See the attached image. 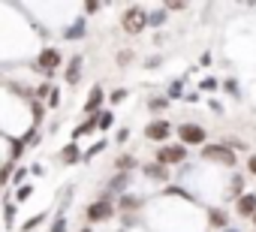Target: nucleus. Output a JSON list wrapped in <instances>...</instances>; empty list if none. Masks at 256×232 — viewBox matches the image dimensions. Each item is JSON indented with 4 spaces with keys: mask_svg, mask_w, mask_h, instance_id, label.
Listing matches in <instances>:
<instances>
[{
    "mask_svg": "<svg viewBox=\"0 0 256 232\" xmlns=\"http://www.w3.org/2000/svg\"><path fill=\"white\" fill-rule=\"evenodd\" d=\"M181 96V82H175L172 88H169V100H178Z\"/></svg>",
    "mask_w": 256,
    "mask_h": 232,
    "instance_id": "aec40b11",
    "label": "nucleus"
},
{
    "mask_svg": "<svg viewBox=\"0 0 256 232\" xmlns=\"http://www.w3.org/2000/svg\"><path fill=\"white\" fill-rule=\"evenodd\" d=\"M100 102H102V90H100V88H94V90H90V96H88V102H84V112H94Z\"/></svg>",
    "mask_w": 256,
    "mask_h": 232,
    "instance_id": "f8f14e48",
    "label": "nucleus"
},
{
    "mask_svg": "<svg viewBox=\"0 0 256 232\" xmlns=\"http://www.w3.org/2000/svg\"><path fill=\"white\" fill-rule=\"evenodd\" d=\"M52 232H66V220H64V214H58V217H54V226H52Z\"/></svg>",
    "mask_w": 256,
    "mask_h": 232,
    "instance_id": "a211bd4d",
    "label": "nucleus"
},
{
    "mask_svg": "<svg viewBox=\"0 0 256 232\" xmlns=\"http://www.w3.org/2000/svg\"><path fill=\"white\" fill-rule=\"evenodd\" d=\"M102 148H106V142H100V145H94V148H90V151H88V160H90V157H96V154H100V151H102Z\"/></svg>",
    "mask_w": 256,
    "mask_h": 232,
    "instance_id": "4be33fe9",
    "label": "nucleus"
},
{
    "mask_svg": "<svg viewBox=\"0 0 256 232\" xmlns=\"http://www.w3.org/2000/svg\"><path fill=\"white\" fill-rule=\"evenodd\" d=\"M108 217H112V199L108 196H102L100 202H94L88 208V220L90 223H100V220H108Z\"/></svg>",
    "mask_w": 256,
    "mask_h": 232,
    "instance_id": "39448f33",
    "label": "nucleus"
},
{
    "mask_svg": "<svg viewBox=\"0 0 256 232\" xmlns=\"http://www.w3.org/2000/svg\"><path fill=\"white\" fill-rule=\"evenodd\" d=\"M253 223H256V214H253Z\"/></svg>",
    "mask_w": 256,
    "mask_h": 232,
    "instance_id": "bb28decb",
    "label": "nucleus"
},
{
    "mask_svg": "<svg viewBox=\"0 0 256 232\" xmlns=\"http://www.w3.org/2000/svg\"><path fill=\"white\" fill-rule=\"evenodd\" d=\"M78 66H82V58H72V60H70V70H66V82H70V84H76V82L82 78Z\"/></svg>",
    "mask_w": 256,
    "mask_h": 232,
    "instance_id": "9b49d317",
    "label": "nucleus"
},
{
    "mask_svg": "<svg viewBox=\"0 0 256 232\" xmlns=\"http://www.w3.org/2000/svg\"><path fill=\"white\" fill-rule=\"evenodd\" d=\"M94 118H96V127H100V130H106V127H112L114 114H112V112H100V114H94Z\"/></svg>",
    "mask_w": 256,
    "mask_h": 232,
    "instance_id": "ddd939ff",
    "label": "nucleus"
},
{
    "mask_svg": "<svg viewBox=\"0 0 256 232\" xmlns=\"http://www.w3.org/2000/svg\"><path fill=\"white\" fill-rule=\"evenodd\" d=\"M130 58H133V52H120V54H118V64H120V66L130 64Z\"/></svg>",
    "mask_w": 256,
    "mask_h": 232,
    "instance_id": "412c9836",
    "label": "nucleus"
},
{
    "mask_svg": "<svg viewBox=\"0 0 256 232\" xmlns=\"http://www.w3.org/2000/svg\"><path fill=\"white\" fill-rule=\"evenodd\" d=\"M124 100H126V90H124V88L112 90V102H124Z\"/></svg>",
    "mask_w": 256,
    "mask_h": 232,
    "instance_id": "6ab92c4d",
    "label": "nucleus"
},
{
    "mask_svg": "<svg viewBox=\"0 0 256 232\" xmlns=\"http://www.w3.org/2000/svg\"><path fill=\"white\" fill-rule=\"evenodd\" d=\"M145 136H148L151 142H163V139L172 136V124H169V121H154V124L145 127Z\"/></svg>",
    "mask_w": 256,
    "mask_h": 232,
    "instance_id": "423d86ee",
    "label": "nucleus"
},
{
    "mask_svg": "<svg viewBox=\"0 0 256 232\" xmlns=\"http://www.w3.org/2000/svg\"><path fill=\"white\" fill-rule=\"evenodd\" d=\"M247 169H250V172L256 175V157H250V163H247Z\"/></svg>",
    "mask_w": 256,
    "mask_h": 232,
    "instance_id": "393cba45",
    "label": "nucleus"
},
{
    "mask_svg": "<svg viewBox=\"0 0 256 232\" xmlns=\"http://www.w3.org/2000/svg\"><path fill=\"white\" fill-rule=\"evenodd\" d=\"M202 157L214 160V163H223V166H235V154L226 145H202Z\"/></svg>",
    "mask_w": 256,
    "mask_h": 232,
    "instance_id": "f03ea898",
    "label": "nucleus"
},
{
    "mask_svg": "<svg viewBox=\"0 0 256 232\" xmlns=\"http://www.w3.org/2000/svg\"><path fill=\"white\" fill-rule=\"evenodd\" d=\"M214 88H217V82H214V78H205V82H202V90H214Z\"/></svg>",
    "mask_w": 256,
    "mask_h": 232,
    "instance_id": "5701e85b",
    "label": "nucleus"
},
{
    "mask_svg": "<svg viewBox=\"0 0 256 232\" xmlns=\"http://www.w3.org/2000/svg\"><path fill=\"white\" fill-rule=\"evenodd\" d=\"M82 232H90V229H82Z\"/></svg>",
    "mask_w": 256,
    "mask_h": 232,
    "instance_id": "cd10ccee",
    "label": "nucleus"
},
{
    "mask_svg": "<svg viewBox=\"0 0 256 232\" xmlns=\"http://www.w3.org/2000/svg\"><path fill=\"white\" fill-rule=\"evenodd\" d=\"M178 139L184 145H205V130L196 127V124H181L178 127Z\"/></svg>",
    "mask_w": 256,
    "mask_h": 232,
    "instance_id": "20e7f679",
    "label": "nucleus"
},
{
    "mask_svg": "<svg viewBox=\"0 0 256 232\" xmlns=\"http://www.w3.org/2000/svg\"><path fill=\"white\" fill-rule=\"evenodd\" d=\"M120 28H124L126 34H142V30L148 28V16H145V10L130 6V10L124 12V18H120Z\"/></svg>",
    "mask_w": 256,
    "mask_h": 232,
    "instance_id": "f257e3e1",
    "label": "nucleus"
},
{
    "mask_svg": "<svg viewBox=\"0 0 256 232\" xmlns=\"http://www.w3.org/2000/svg\"><path fill=\"white\" fill-rule=\"evenodd\" d=\"M60 160H64V163H78V160H82V151H78V145H76V142H70V145L60 151Z\"/></svg>",
    "mask_w": 256,
    "mask_h": 232,
    "instance_id": "1a4fd4ad",
    "label": "nucleus"
},
{
    "mask_svg": "<svg viewBox=\"0 0 256 232\" xmlns=\"http://www.w3.org/2000/svg\"><path fill=\"white\" fill-rule=\"evenodd\" d=\"M238 214L241 217H253L256 214V196H238Z\"/></svg>",
    "mask_w": 256,
    "mask_h": 232,
    "instance_id": "6e6552de",
    "label": "nucleus"
},
{
    "mask_svg": "<svg viewBox=\"0 0 256 232\" xmlns=\"http://www.w3.org/2000/svg\"><path fill=\"white\" fill-rule=\"evenodd\" d=\"M133 163H136V160H133L130 154H124V157H118V160H114V166H118V172H126V169H133Z\"/></svg>",
    "mask_w": 256,
    "mask_h": 232,
    "instance_id": "2eb2a0df",
    "label": "nucleus"
},
{
    "mask_svg": "<svg viewBox=\"0 0 256 232\" xmlns=\"http://www.w3.org/2000/svg\"><path fill=\"white\" fill-rule=\"evenodd\" d=\"M163 22H166V12H154V16H148V24H151V28H160Z\"/></svg>",
    "mask_w": 256,
    "mask_h": 232,
    "instance_id": "f3484780",
    "label": "nucleus"
},
{
    "mask_svg": "<svg viewBox=\"0 0 256 232\" xmlns=\"http://www.w3.org/2000/svg\"><path fill=\"white\" fill-rule=\"evenodd\" d=\"M58 64H60V54H58L54 48H42V52H40V64H36V66H40V72H46V76H48V72H54V70H58Z\"/></svg>",
    "mask_w": 256,
    "mask_h": 232,
    "instance_id": "0eeeda50",
    "label": "nucleus"
},
{
    "mask_svg": "<svg viewBox=\"0 0 256 232\" xmlns=\"http://www.w3.org/2000/svg\"><path fill=\"white\" fill-rule=\"evenodd\" d=\"M145 175L154 178V181H166V178H169V169L160 166V163H154V166H145Z\"/></svg>",
    "mask_w": 256,
    "mask_h": 232,
    "instance_id": "9d476101",
    "label": "nucleus"
},
{
    "mask_svg": "<svg viewBox=\"0 0 256 232\" xmlns=\"http://www.w3.org/2000/svg\"><path fill=\"white\" fill-rule=\"evenodd\" d=\"M184 157H187V148H184V145H166V148L157 151V163H160V166L184 163Z\"/></svg>",
    "mask_w": 256,
    "mask_h": 232,
    "instance_id": "7ed1b4c3",
    "label": "nucleus"
},
{
    "mask_svg": "<svg viewBox=\"0 0 256 232\" xmlns=\"http://www.w3.org/2000/svg\"><path fill=\"white\" fill-rule=\"evenodd\" d=\"M211 223H214V226H220V229H226V223H229V217H226L223 211H217V208H214V211H211Z\"/></svg>",
    "mask_w": 256,
    "mask_h": 232,
    "instance_id": "dca6fc26",
    "label": "nucleus"
},
{
    "mask_svg": "<svg viewBox=\"0 0 256 232\" xmlns=\"http://www.w3.org/2000/svg\"><path fill=\"white\" fill-rule=\"evenodd\" d=\"M82 34H84V18H78L72 28H66V40H78Z\"/></svg>",
    "mask_w": 256,
    "mask_h": 232,
    "instance_id": "4468645a",
    "label": "nucleus"
},
{
    "mask_svg": "<svg viewBox=\"0 0 256 232\" xmlns=\"http://www.w3.org/2000/svg\"><path fill=\"white\" fill-rule=\"evenodd\" d=\"M130 139V130H118V142H126Z\"/></svg>",
    "mask_w": 256,
    "mask_h": 232,
    "instance_id": "b1692460",
    "label": "nucleus"
},
{
    "mask_svg": "<svg viewBox=\"0 0 256 232\" xmlns=\"http://www.w3.org/2000/svg\"><path fill=\"white\" fill-rule=\"evenodd\" d=\"M223 232H238V229H223Z\"/></svg>",
    "mask_w": 256,
    "mask_h": 232,
    "instance_id": "a878e982",
    "label": "nucleus"
}]
</instances>
